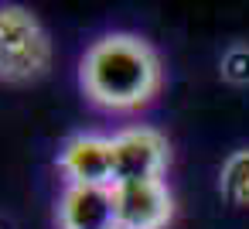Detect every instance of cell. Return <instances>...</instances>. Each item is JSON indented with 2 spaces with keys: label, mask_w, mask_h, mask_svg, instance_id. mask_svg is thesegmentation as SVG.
Returning <instances> with one entry per match:
<instances>
[{
  "label": "cell",
  "mask_w": 249,
  "mask_h": 229,
  "mask_svg": "<svg viewBox=\"0 0 249 229\" xmlns=\"http://www.w3.org/2000/svg\"><path fill=\"white\" fill-rule=\"evenodd\" d=\"M82 93L106 110H140L160 89L157 52L126 31L96 38L79 62Z\"/></svg>",
  "instance_id": "1"
},
{
  "label": "cell",
  "mask_w": 249,
  "mask_h": 229,
  "mask_svg": "<svg viewBox=\"0 0 249 229\" xmlns=\"http://www.w3.org/2000/svg\"><path fill=\"white\" fill-rule=\"evenodd\" d=\"M52 65L45 24L18 4L0 7V82H35Z\"/></svg>",
  "instance_id": "2"
},
{
  "label": "cell",
  "mask_w": 249,
  "mask_h": 229,
  "mask_svg": "<svg viewBox=\"0 0 249 229\" xmlns=\"http://www.w3.org/2000/svg\"><path fill=\"white\" fill-rule=\"evenodd\" d=\"M174 215V195L164 178L113 185V222L120 229H164Z\"/></svg>",
  "instance_id": "3"
},
{
  "label": "cell",
  "mask_w": 249,
  "mask_h": 229,
  "mask_svg": "<svg viewBox=\"0 0 249 229\" xmlns=\"http://www.w3.org/2000/svg\"><path fill=\"white\" fill-rule=\"evenodd\" d=\"M58 168L69 185H116V161H113V137L106 134H72L58 151Z\"/></svg>",
  "instance_id": "4"
},
{
  "label": "cell",
  "mask_w": 249,
  "mask_h": 229,
  "mask_svg": "<svg viewBox=\"0 0 249 229\" xmlns=\"http://www.w3.org/2000/svg\"><path fill=\"white\" fill-rule=\"evenodd\" d=\"M116 185L140 178H164L167 171V137L154 127H126L113 134Z\"/></svg>",
  "instance_id": "5"
},
{
  "label": "cell",
  "mask_w": 249,
  "mask_h": 229,
  "mask_svg": "<svg viewBox=\"0 0 249 229\" xmlns=\"http://www.w3.org/2000/svg\"><path fill=\"white\" fill-rule=\"evenodd\" d=\"M62 229H109L113 222V188L99 185H65L58 198Z\"/></svg>",
  "instance_id": "6"
},
{
  "label": "cell",
  "mask_w": 249,
  "mask_h": 229,
  "mask_svg": "<svg viewBox=\"0 0 249 229\" xmlns=\"http://www.w3.org/2000/svg\"><path fill=\"white\" fill-rule=\"evenodd\" d=\"M218 191L229 205L249 209V147L225 157V164L218 171Z\"/></svg>",
  "instance_id": "7"
},
{
  "label": "cell",
  "mask_w": 249,
  "mask_h": 229,
  "mask_svg": "<svg viewBox=\"0 0 249 229\" xmlns=\"http://www.w3.org/2000/svg\"><path fill=\"white\" fill-rule=\"evenodd\" d=\"M218 72L225 82L232 86H249V45H232L222 62H218Z\"/></svg>",
  "instance_id": "8"
},
{
  "label": "cell",
  "mask_w": 249,
  "mask_h": 229,
  "mask_svg": "<svg viewBox=\"0 0 249 229\" xmlns=\"http://www.w3.org/2000/svg\"><path fill=\"white\" fill-rule=\"evenodd\" d=\"M109 229H120V226H109Z\"/></svg>",
  "instance_id": "9"
}]
</instances>
